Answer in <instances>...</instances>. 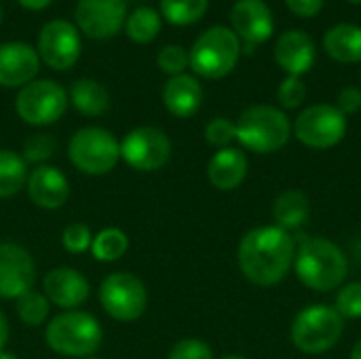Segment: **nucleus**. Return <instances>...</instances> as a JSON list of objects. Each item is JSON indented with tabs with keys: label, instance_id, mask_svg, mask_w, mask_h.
<instances>
[{
	"label": "nucleus",
	"instance_id": "obj_4",
	"mask_svg": "<svg viewBox=\"0 0 361 359\" xmlns=\"http://www.w3.org/2000/svg\"><path fill=\"white\" fill-rule=\"evenodd\" d=\"M237 125V142L256 154L281 150L292 138V123L286 112L275 106L258 104L241 112Z\"/></svg>",
	"mask_w": 361,
	"mask_h": 359
},
{
	"label": "nucleus",
	"instance_id": "obj_17",
	"mask_svg": "<svg viewBox=\"0 0 361 359\" xmlns=\"http://www.w3.org/2000/svg\"><path fill=\"white\" fill-rule=\"evenodd\" d=\"M89 281L87 277L70 267H57L49 271L42 279V294L47 300L63 311L78 309L89 298Z\"/></svg>",
	"mask_w": 361,
	"mask_h": 359
},
{
	"label": "nucleus",
	"instance_id": "obj_32",
	"mask_svg": "<svg viewBox=\"0 0 361 359\" xmlns=\"http://www.w3.org/2000/svg\"><path fill=\"white\" fill-rule=\"evenodd\" d=\"M205 140H207L209 146H214L218 150L228 148L237 140V125H235V121L224 118V116H218V118L209 121L207 127H205Z\"/></svg>",
	"mask_w": 361,
	"mask_h": 359
},
{
	"label": "nucleus",
	"instance_id": "obj_20",
	"mask_svg": "<svg viewBox=\"0 0 361 359\" xmlns=\"http://www.w3.org/2000/svg\"><path fill=\"white\" fill-rule=\"evenodd\" d=\"M247 167H250V163H247L245 152L228 146V148L218 150L209 159L207 178H209L214 188L228 193V190H235L243 184V180L247 176Z\"/></svg>",
	"mask_w": 361,
	"mask_h": 359
},
{
	"label": "nucleus",
	"instance_id": "obj_14",
	"mask_svg": "<svg viewBox=\"0 0 361 359\" xmlns=\"http://www.w3.org/2000/svg\"><path fill=\"white\" fill-rule=\"evenodd\" d=\"M127 19V0H78L76 23L89 38L104 40L118 34Z\"/></svg>",
	"mask_w": 361,
	"mask_h": 359
},
{
	"label": "nucleus",
	"instance_id": "obj_24",
	"mask_svg": "<svg viewBox=\"0 0 361 359\" xmlns=\"http://www.w3.org/2000/svg\"><path fill=\"white\" fill-rule=\"evenodd\" d=\"M70 102L85 116H102L110 108V93L93 78H78L70 87Z\"/></svg>",
	"mask_w": 361,
	"mask_h": 359
},
{
	"label": "nucleus",
	"instance_id": "obj_37",
	"mask_svg": "<svg viewBox=\"0 0 361 359\" xmlns=\"http://www.w3.org/2000/svg\"><path fill=\"white\" fill-rule=\"evenodd\" d=\"M336 108L349 116V114H355L361 110V89L357 87H345L341 93H338V99H336Z\"/></svg>",
	"mask_w": 361,
	"mask_h": 359
},
{
	"label": "nucleus",
	"instance_id": "obj_38",
	"mask_svg": "<svg viewBox=\"0 0 361 359\" xmlns=\"http://www.w3.org/2000/svg\"><path fill=\"white\" fill-rule=\"evenodd\" d=\"M286 4L298 17H315L324 8V0H286Z\"/></svg>",
	"mask_w": 361,
	"mask_h": 359
},
{
	"label": "nucleus",
	"instance_id": "obj_16",
	"mask_svg": "<svg viewBox=\"0 0 361 359\" xmlns=\"http://www.w3.org/2000/svg\"><path fill=\"white\" fill-rule=\"evenodd\" d=\"M233 32L247 44V51L267 42L273 36V15L262 0H239L231 11Z\"/></svg>",
	"mask_w": 361,
	"mask_h": 359
},
{
	"label": "nucleus",
	"instance_id": "obj_35",
	"mask_svg": "<svg viewBox=\"0 0 361 359\" xmlns=\"http://www.w3.org/2000/svg\"><path fill=\"white\" fill-rule=\"evenodd\" d=\"M157 63L165 74L178 76V74H184V70L188 66V53L178 44H167L159 51Z\"/></svg>",
	"mask_w": 361,
	"mask_h": 359
},
{
	"label": "nucleus",
	"instance_id": "obj_5",
	"mask_svg": "<svg viewBox=\"0 0 361 359\" xmlns=\"http://www.w3.org/2000/svg\"><path fill=\"white\" fill-rule=\"evenodd\" d=\"M345 332V320L330 305H311L302 309L290 328L294 347L309 355H319L338 345Z\"/></svg>",
	"mask_w": 361,
	"mask_h": 359
},
{
	"label": "nucleus",
	"instance_id": "obj_33",
	"mask_svg": "<svg viewBox=\"0 0 361 359\" xmlns=\"http://www.w3.org/2000/svg\"><path fill=\"white\" fill-rule=\"evenodd\" d=\"M91 241H93V235L85 222L68 224L61 231V248L70 254H82V252L91 250Z\"/></svg>",
	"mask_w": 361,
	"mask_h": 359
},
{
	"label": "nucleus",
	"instance_id": "obj_2",
	"mask_svg": "<svg viewBox=\"0 0 361 359\" xmlns=\"http://www.w3.org/2000/svg\"><path fill=\"white\" fill-rule=\"evenodd\" d=\"M294 271L302 286L315 292H332L345 286L349 260L345 252L326 237H298Z\"/></svg>",
	"mask_w": 361,
	"mask_h": 359
},
{
	"label": "nucleus",
	"instance_id": "obj_44",
	"mask_svg": "<svg viewBox=\"0 0 361 359\" xmlns=\"http://www.w3.org/2000/svg\"><path fill=\"white\" fill-rule=\"evenodd\" d=\"M349 2H353V4H361V0H349Z\"/></svg>",
	"mask_w": 361,
	"mask_h": 359
},
{
	"label": "nucleus",
	"instance_id": "obj_11",
	"mask_svg": "<svg viewBox=\"0 0 361 359\" xmlns=\"http://www.w3.org/2000/svg\"><path fill=\"white\" fill-rule=\"evenodd\" d=\"M121 159L135 171H159L171 159V140L159 127H135L121 142Z\"/></svg>",
	"mask_w": 361,
	"mask_h": 359
},
{
	"label": "nucleus",
	"instance_id": "obj_7",
	"mask_svg": "<svg viewBox=\"0 0 361 359\" xmlns=\"http://www.w3.org/2000/svg\"><path fill=\"white\" fill-rule=\"evenodd\" d=\"M68 159L85 176H106L121 161V142L108 129L82 127L70 138Z\"/></svg>",
	"mask_w": 361,
	"mask_h": 359
},
{
	"label": "nucleus",
	"instance_id": "obj_22",
	"mask_svg": "<svg viewBox=\"0 0 361 359\" xmlns=\"http://www.w3.org/2000/svg\"><path fill=\"white\" fill-rule=\"evenodd\" d=\"M311 218V201L302 190L290 188L275 199L273 222L283 231H298Z\"/></svg>",
	"mask_w": 361,
	"mask_h": 359
},
{
	"label": "nucleus",
	"instance_id": "obj_36",
	"mask_svg": "<svg viewBox=\"0 0 361 359\" xmlns=\"http://www.w3.org/2000/svg\"><path fill=\"white\" fill-rule=\"evenodd\" d=\"M167 359H216L214 358V349L201 341V339H182L178 341Z\"/></svg>",
	"mask_w": 361,
	"mask_h": 359
},
{
	"label": "nucleus",
	"instance_id": "obj_19",
	"mask_svg": "<svg viewBox=\"0 0 361 359\" xmlns=\"http://www.w3.org/2000/svg\"><path fill=\"white\" fill-rule=\"evenodd\" d=\"M273 55L279 68L288 72V76H302L313 68L317 51L313 38L307 32L290 30L281 34L279 40L275 42Z\"/></svg>",
	"mask_w": 361,
	"mask_h": 359
},
{
	"label": "nucleus",
	"instance_id": "obj_40",
	"mask_svg": "<svg viewBox=\"0 0 361 359\" xmlns=\"http://www.w3.org/2000/svg\"><path fill=\"white\" fill-rule=\"evenodd\" d=\"M8 334H11V330H8V320H6V315L0 311V351L4 349V345H6V341H8Z\"/></svg>",
	"mask_w": 361,
	"mask_h": 359
},
{
	"label": "nucleus",
	"instance_id": "obj_1",
	"mask_svg": "<svg viewBox=\"0 0 361 359\" xmlns=\"http://www.w3.org/2000/svg\"><path fill=\"white\" fill-rule=\"evenodd\" d=\"M296 241L279 226H258L247 231L237 250V262L247 281L260 288L277 286L294 269Z\"/></svg>",
	"mask_w": 361,
	"mask_h": 359
},
{
	"label": "nucleus",
	"instance_id": "obj_39",
	"mask_svg": "<svg viewBox=\"0 0 361 359\" xmlns=\"http://www.w3.org/2000/svg\"><path fill=\"white\" fill-rule=\"evenodd\" d=\"M23 8H30V11H42L47 8L53 0H17Z\"/></svg>",
	"mask_w": 361,
	"mask_h": 359
},
{
	"label": "nucleus",
	"instance_id": "obj_46",
	"mask_svg": "<svg viewBox=\"0 0 361 359\" xmlns=\"http://www.w3.org/2000/svg\"><path fill=\"white\" fill-rule=\"evenodd\" d=\"M0 19H2V13H0Z\"/></svg>",
	"mask_w": 361,
	"mask_h": 359
},
{
	"label": "nucleus",
	"instance_id": "obj_27",
	"mask_svg": "<svg viewBox=\"0 0 361 359\" xmlns=\"http://www.w3.org/2000/svg\"><path fill=\"white\" fill-rule=\"evenodd\" d=\"M125 30L127 36L137 42V44H148L152 42L159 32H161V17L154 8L150 6H140L135 8L127 19H125Z\"/></svg>",
	"mask_w": 361,
	"mask_h": 359
},
{
	"label": "nucleus",
	"instance_id": "obj_31",
	"mask_svg": "<svg viewBox=\"0 0 361 359\" xmlns=\"http://www.w3.org/2000/svg\"><path fill=\"white\" fill-rule=\"evenodd\" d=\"M343 320H360L361 317V281L345 284L336 294L334 307Z\"/></svg>",
	"mask_w": 361,
	"mask_h": 359
},
{
	"label": "nucleus",
	"instance_id": "obj_6",
	"mask_svg": "<svg viewBox=\"0 0 361 359\" xmlns=\"http://www.w3.org/2000/svg\"><path fill=\"white\" fill-rule=\"evenodd\" d=\"M239 55L241 40L237 38V34L224 25H216L195 40L188 53V66L195 70V74L209 80H218L233 72L239 61Z\"/></svg>",
	"mask_w": 361,
	"mask_h": 359
},
{
	"label": "nucleus",
	"instance_id": "obj_41",
	"mask_svg": "<svg viewBox=\"0 0 361 359\" xmlns=\"http://www.w3.org/2000/svg\"><path fill=\"white\" fill-rule=\"evenodd\" d=\"M349 359H361V341L353 347V351H351V358Z\"/></svg>",
	"mask_w": 361,
	"mask_h": 359
},
{
	"label": "nucleus",
	"instance_id": "obj_30",
	"mask_svg": "<svg viewBox=\"0 0 361 359\" xmlns=\"http://www.w3.org/2000/svg\"><path fill=\"white\" fill-rule=\"evenodd\" d=\"M57 152V140L49 133H34L25 140L21 157L25 163L34 165H47V161Z\"/></svg>",
	"mask_w": 361,
	"mask_h": 359
},
{
	"label": "nucleus",
	"instance_id": "obj_10",
	"mask_svg": "<svg viewBox=\"0 0 361 359\" xmlns=\"http://www.w3.org/2000/svg\"><path fill=\"white\" fill-rule=\"evenodd\" d=\"M298 142L309 148L326 150L343 142L347 135V116L330 104H315L305 108L292 125Z\"/></svg>",
	"mask_w": 361,
	"mask_h": 359
},
{
	"label": "nucleus",
	"instance_id": "obj_45",
	"mask_svg": "<svg viewBox=\"0 0 361 359\" xmlns=\"http://www.w3.org/2000/svg\"><path fill=\"white\" fill-rule=\"evenodd\" d=\"M87 359H99V358H87Z\"/></svg>",
	"mask_w": 361,
	"mask_h": 359
},
{
	"label": "nucleus",
	"instance_id": "obj_3",
	"mask_svg": "<svg viewBox=\"0 0 361 359\" xmlns=\"http://www.w3.org/2000/svg\"><path fill=\"white\" fill-rule=\"evenodd\" d=\"M104 341V330L97 317L87 311H63L44 328L47 347L63 358H93Z\"/></svg>",
	"mask_w": 361,
	"mask_h": 359
},
{
	"label": "nucleus",
	"instance_id": "obj_42",
	"mask_svg": "<svg viewBox=\"0 0 361 359\" xmlns=\"http://www.w3.org/2000/svg\"><path fill=\"white\" fill-rule=\"evenodd\" d=\"M0 359H19V358H17L15 353H11V351H4V349H2V351H0Z\"/></svg>",
	"mask_w": 361,
	"mask_h": 359
},
{
	"label": "nucleus",
	"instance_id": "obj_43",
	"mask_svg": "<svg viewBox=\"0 0 361 359\" xmlns=\"http://www.w3.org/2000/svg\"><path fill=\"white\" fill-rule=\"evenodd\" d=\"M222 359H247V358H243V355H224Z\"/></svg>",
	"mask_w": 361,
	"mask_h": 359
},
{
	"label": "nucleus",
	"instance_id": "obj_18",
	"mask_svg": "<svg viewBox=\"0 0 361 359\" xmlns=\"http://www.w3.org/2000/svg\"><path fill=\"white\" fill-rule=\"evenodd\" d=\"M40 68V57L27 42L0 44V87L15 89L34 80Z\"/></svg>",
	"mask_w": 361,
	"mask_h": 359
},
{
	"label": "nucleus",
	"instance_id": "obj_8",
	"mask_svg": "<svg viewBox=\"0 0 361 359\" xmlns=\"http://www.w3.org/2000/svg\"><path fill=\"white\" fill-rule=\"evenodd\" d=\"M97 294L104 311L123 324L140 320L148 307V290L144 281L127 271L110 273L102 281Z\"/></svg>",
	"mask_w": 361,
	"mask_h": 359
},
{
	"label": "nucleus",
	"instance_id": "obj_23",
	"mask_svg": "<svg viewBox=\"0 0 361 359\" xmlns=\"http://www.w3.org/2000/svg\"><path fill=\"white\" fill-rule=\"evenodd\" d=\"M326 53L341 63L361 61V28L353 23H338L324 36Z\"/></svg>",
	"mask_w": 361,
	"mask_h": 359
},
{
	"label": "nucleus",
	"instance_id": "obj_15",
	"mask_svg": "<svg viewBox=\"0 0 361 359\" xmlns=\"http://www.w3.org/2000/svg\"><path fill=\"white\" fill-rule=\"evenodd\" d=\"M25 193L38 209L53 212L66 205L70 197V182L59 167H53L49 163L36 165L27 174Z\"/></svg>",
	"mask_w": 361,
	"mask_h": 359
},
{
	"label": "nucleus",
	"instance_id": "obj_34",
	"mask_svg": "<svg viewBox=\"0 0 361 359\" xmlns=\"http://www.w3.org/2000/svg\"><path fill=\"white\" fill-rule=\"evenodd\" d=\"M305 97H307V85L302 83L300 76H288L277 87V99L286 110L298 108L305 102Z\"/></svg>",
	"mask_w": 361,
	"mask_h": 359
},
{
	"label": "nucleus",
	"instance_id": "obj_25",
	"mask_svg": "<svg viewBox=\"0 0 361 359\" xmlns=\"http://www.w3.org/2000/svg\"><path fill=\"white\" fill-rule=\"evenodd\" d=\"M27 174L30 169L21 154L0 148V199L15 197L19 190H23Z\"/></svg>",
	"mask_w": 361,
	"mask_h": 359
},
{
	"label": "nucleus",
	"instance_id": "obj_29",
	"mask_svg": "<svg viewBox=\"0 0 361 359\" xmlns=\"http://www.w3.org/2000/svg\"><path fill=\"white\" fill-rule=\"evenodd\" d=\"M209 0H161L163 17L173 25H190L207 11Z\"/></svg>",
	"mask_w": 361,
	"mask_h": 359
},
{
	"label": "nucleus",
	"instance_id": "obj_21",
	"mask_svg": "<svg viewBox=\"0 0 361 359\" xmlns=\"http://www.w3.org/2000/svg\"><path fill=\"white\" fill-rule=\"evenodd\" d=\"M163 104L178 118H190L203 104L201 83L190 74L171 76L163 87Z\"/></svg>",
	"mask_w": 361,
	"mask_h": 359
},
{
	"label": "nucleus",
	"instance_id": "obj_12",
	"mask_svg": "<svg viewBox=\"0 0 361 359\" xmlns=\"http://www.w3.org/2000/svg\"><path fill=\"white\" fill-rule=\"evenodd\" d=\"M36 262L32 254L13 241L0 243V298L17 300L19 296L34 290Z\"/></svg>",
	"mask_w": 361,
	"mask_h": 359
},
{
	"label": "nucleus",
	"instance_id": "obj_13",
	"mask_svg": "<svg viewBox=\"0 0 361 359\" xmlns=\"http://www.w3.org/2000/svg\"><path fill=\"white\" fill-rule=\"evenodd\" d=\"M38 57L53 70H70L80 57V34L63 19L44 23L38 36Z\"/></svg>",
	"mask_w": 361,
	"mask_h": 359
},
{
	"label": "nucleus",
	"instance_id": "obj_28",
	"mask_svg": "<svg viewBox=\"0 0 361 359\" xmlns=\"http://www.w3.org/2000/svg\"><path fill=\"white\" fill-rule=\"evenodd\" d=\"M17 317L21 320L23 326L27 328H36L49 322V313H51V303L47 300V296L42 292L30 290L27 294L17 298Z\"/></svg>",
	"mask_w": 361,
	"mask_h": 359
},
{
	"label": "nucleus",
	"instance_id": "obj_26",
	"mask_svg": "<svg viewBox=\"0 0 361 359\" xmlns=\"http://www.w3.org/2000/svg\"><path fill=\"white\" fill-rule=\"evenodd\" d=\"M127 250H129V237L121 229L110 226L93 235L91 254L99 262H116L127 254Z\"/></svg>",
	"mask_w": 361,
	"mask_h": 359
},
{
	"label": "nucleus",
	"instance_id": "obj_9",
	"mask_svg": "<svg viewBox=\"0 0 361 359\" xmlns=\"http://www.w3.org/2000/svg\"><path fill=\"white\" fill-rule=\"evenodd\" d=\"M68 108V93L53 80H32L17 93L15 110L19 118L34 127L57 123Z\"/></svg>",
	"mask_w": 361,
	"mask_h": 359
}]
</instances>
